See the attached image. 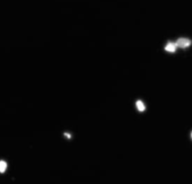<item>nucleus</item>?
<instances>
[{
    "mask_svg": "<svg viewBox=\"0 0 192 184\" xmlns=\"http://www.w3.org/2000/svg\"><path fill=\"white\" fill-rule=\"evenodd\" d=\"M163 49H164L165 52L168 53V54H174V53L178 52V44H176L175 40L174 41H173V40H167V41L165 42Z\"/></svg>",
    "mask_w": 192,
    "mask_h": 184,
    "instance_id": "3",
    "label": "nucleus"
},
{
    "mask_svg": "<svg viewBox=\"0 0 192 184\" xmlns=\"http://www.w3.org/2000/svg\"><path fill=\"white\" fill-rule=\"evenodd\" d=\"M133 108L137 113L139 114H143L146 113L147 110H148V105H147V102L141 97H137L135 101H133Z\"/></svg>",
    "mask_w": 192,
    "mask_h": 184,
    "instance_id": "1",
    "label": "nucleus"
},
{
    "mask_svg": "<svg viewBox=\"0 0 192 184\" xmlns=\"http://www.w3.org/2000/svg\"><path fill=\"white\" fill-rule=\"evenodd\" d=\"M176 44H178V48L180 50H188L189 48L192 46V38L189 37V36H178L176 40Z\"/></svg>",
    "mask_w": 192,
    "mask_h": 184,
    "instance_id": "2",
    "label": "nucleus"
},
{
    "mask_svg": "<svg viewBox=\"0 0 192 184\" xmlns=\"http://www.w3.org/2000/svg\"><path fill=\"white\" fill-rule=\"evenodd\" d=\"M62 137L66 140H72L73 139V133L71 131H68V130H66V131L62 132Z\"/></svg>",
    "mask_w": 192,
    "mask_h": 184,
    "instance_id": "4",
    "label": "nucleus"
},
{
    "mask_svg": "<svg viewBox=\"0 0 192 184\" xmlns=\"http://www.w3.org/2000/svg\"><path fill=\"white\" fill-rule=\"evenodd\" d=\"M7 167L8 165L5 160H0V173H5L7 170Z\"/></svg>",
    "mask_w": 192,
    "mask_h": 184,
    "instance_id": "5",
    "label": "nucleus"
},
{
    "mask_svg": "<svg viewBox=\"0 0 192 184\" xmlns=\"http://www.w3.org/2000/svg\"><path fill=\"white\" fill-rule=\"evenodd\" d=\"M189 139H190V141L192 143V129L189 131Z\"/></svg>",
    "mask_w": 192,
    "mask_h": 184,
    "instance_id": "6",
    "label": "nucleus"
}]
</instances>
